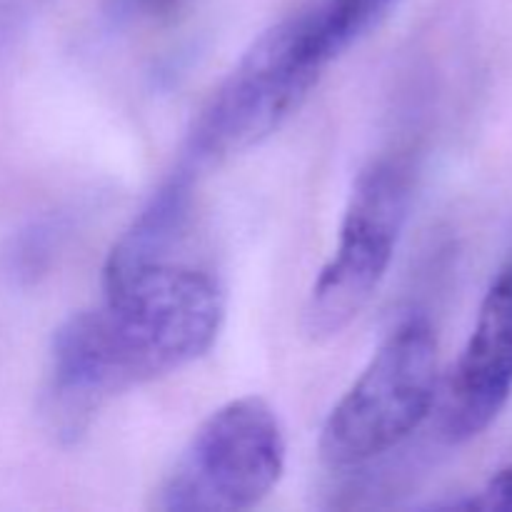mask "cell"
Returning <instances> with one entry per match:
<instances>
[{
    "label": "cell",
    "instance_id": "obj_1",
    "mask_svg": "<svg viewBox=\"0 0 512 512\" xmlns=\"http://www.w3.org/2000/svg\"><path fill=\"white\" fill-rule=\"evenodd\" d=\"M103 288V303L70 315L53 338L48 393L63 418L195 363L223 328V290L190 265L155 260L105 275Z\"/></svg>",
    "mask_w": 512,
    "mask_h": 512
},
{
    "label": "cell",
    "instance_id": "obj_2",
    "mask_svg": "<svg viewBox=\"0 0 512 512\" xmlns=\"http://www.w3.org/2000/svg\"><path fill=\"white\" fill-rule=\"evenodd\" d=\"M343 50L330 0H313L265 30L200 113L188 168L220 163L263 143L300 108Z\"/></svg>",
    "mask_w": 512,
    "mask_h": 512
},
{
    "label": "cell",
    "instance_id": "obj_3",
    "mask_svg": "<svg viewBox=\"0 0 512 512\" xmlns=\"http://www.w3.org/2000/svg\"><path fill=\"white\" fill-rule=\"evenodd\" d=\"M435 395L438 338L428 320L408 318L330 410L320 455L333 468H358L390 453L428 418Z\"/></svg>",
    "mask_w": 512,
    "mask_h": 512
},
{
    "label": "cell",
    "instance_id": "obj_4",
    "mask_svg": "<svg viewBox=\"0 0 512 512\" xmlns=\"http://www.w3.org/2000/svg\"><path fill=\"white\" fill-rule=\"evenodd\" d=\"M285 470V435L258 395L230 400L190 435L163 478L155 508L238 512L268 498Z\"/></svg>",
    "mask_w": 512,
    "mask_h": 512
},
{
    "label": "cell",
    "instance_id": "obj_5",
    "mask_svg": "<svg viewBox=\"0 0 512 512\" xmlns=\"http://www.w3.org/2000/svg\"><path fill=\"white\" fill-rule=\"evenodd\" d=\"M410 205V175L400 160H378L358 175L333 258L320 270L303 310L313 340L343 333L370 305L388 275Z\"/></svg>",
    "mask_w": 512,
    "mask_h": 512
},
{
    "label": "cell",
    "instance_id": "obj_6",
    "mask_svg": "<svg viewBox=\"0 0 512 512\" xmlns=\"http://www.w3.org/2000/svg\"><path fill=\"white\" fill-rule=\"evenodd\" d=\"M512 395V268L485 293L478 320L453 365L440 428L450 443H468L495 423Z\"/></svg>",
    "mask_w": 512,
    "mask_h": 512
},
{
    "label": "cell",
    "instance_id": "obj_7",
    "mask_svg": "<svg viewBox=\"0 0 512 512\" xmlns=\"http://www.w3.org/2000/svg\"><path fill=\"white\" fill-rule=\"evenodd\" d=\"M393 3L395 0H335L348 43L360 38Z\"/></svg>",
    "mask_w": 512,
    "mask_h": 512
},
{
    "label": "cell",
    "instance_id": "obj_8",
    "mask_svg": "<svg viewBox=\"0 0 512 512\" xmlns=\"http://www.w3.org/2000/svg\"><path fill=\"white\" fill-rule=\"evenodd\" d=\"M458 510H512V468L500 470L488 480L478 495L470 500L455 503Z\"/></svg>",
    "mask_w": 512,
    "mask_h": 512
}]
</instances>
